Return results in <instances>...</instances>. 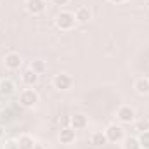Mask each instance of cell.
<instances>
[{
	"label": "cell",
	"mask_w": 149,
	"mask_h": 149,
	"mask_svg": "<svg viewBox=\"0 0 149 149\" xmlns=\"http://www.w3.org/2000/svg\"><path fill=\"white\" fill-rule=\"evenodd\" d=\"M47 7V2L45 0H26V10L33 16H38L45 10Z\"/></svg>",
	"instance_id": "obj_8"
},
{
	"label": "cell",
	"mask_w": 149,
	"mask_h": 149,
	"mask_svg": "<svg viewBox=\"0 0 149 149\" xmlns=\"http://www.w3.org/2000/svg\"><path fill=\"white\" fill-rule=\"evenodd\" d=\"M108 2H111V3H123V2H127V0H108Z\"/></svg>",
	"instance_id": "obj_23"
},
{
	"label": "cell",
	"mask_w": 149,
	"mask_h": 149,
	"mask_svg": "<svg viewBox=\"0 0 149 149\" xmlns=\"http://www.w3.org/2000/svg\"><path fill=\"white\" fill-rule=\"evenodd\" d=\"M59 141H61V144H66V146L73 144L74 141H76V130H74L73 127H64L59 132Z\"/></svg>",
	"instance_id": "obj_7"
},
{
	"label": "cell",
	"mask_w": 149,
	"mask_h": 149,
	"mask_svg": "<svg viewBox=\"0 0 149 149\" xmlns=\"http://www.w3.org/2000/svg\"><path fill=\"white\" fill-rule=\"evenodd\" d=\"M2 109H3V108H2V106H0V114H2Z\"/></svg>",
	"instance_id": "obj_25"
},
{
	"label": "cell",
	"mask_w": 149,
	"mask_h": 149,
	"mask_svg": "<svg viewBox=\"0 0 149 149\" xmlns=\"http://www.w3.org/2000/svg\"><path fill=\"white\" fill-rule=\"evenodd\" d=\"M74 19H76V23L85 24V23H88L92 19V10L88 7H78L76 12H74Z\"/></svg>",
	"instance_id": "obj_11"
},
{
	"label": "cell",
	"mask_w": 149,
	"mask_h": 149,
	"mask_svg": "<svg viewBox=\"0 0 149 149\" xmlns=\"http://www.w3.org/2000/svg\"><path fill=\"white\" fill-rule=\"evenodd\" d=\"M7 149H17V142H7Z\"/></svg>",
	"instance_id": "obj_22"
},
{
	"label": "cell",
	"mask_w": 149,
	"mask_h": 149,
	"mask_svg": "<svg viewBox=\"0 0 149 149\" xmlns=\"http://www.w3.org/2000/svg\"><path fill=\"white\" fill-rule=\"evenodd\" d=\"M38 78H40V74H37L31 68H26L23 71V74H21V80H23V83L26 87H35L38 83Z\"/></svg>",
	"instance_id": "obj_9"
},
{
	"label": "cell",
	"mask_w": 149,
	"mask_h": 149,
	"mask_svg": "<svg viewBox=\"0 0 149 149\" xmlns=\"http://www.w3.org/2000/svg\"><path fill=\"white\" fill-rule=\"evenodd\" d=\"M123 149H141L137 137H125L123 139Z\"/></svg>",
	"instance_id": "obj_17"
},
{
	"label": "cell",
	"mask_w": 149,
	"mask_h": 149,
	"mask_svg": "<svg viewBox=\"0 0 149 149\" xmlns=\"http://www.w3.org/2000/svg\"><path fill=\"white\" fill-rule=\"evenodd\" d=\"M2 139H3V127L0 125V141H2Z\"/></svg>",
	"instance_id": "obj_24"
},
{
	"label": "cell",
	"mask_w": 149,
	"mask_h": 149,
	"mask_svg": "<svg viewBox=\"0 0 149 149\" xmlns=\"http://www.w3.org/2000/svg\"><path fill=\"white\" fill-rule=\"evenodd\" d=\"M139 144H141V149H149V130L142 132L139 137Z\"/></svg>",
	"instance_id": "obj_18"
},
{
	"label": "cell",
	"mask_w": 149,
	"mask_h": 149,
	"mask_svg": "<svg viewBox=\"0 0 149 149\" xmlns=\"http://www.w3.org/2000/svg\"><path fill=\"white\" fill-rule=\"evenodd\" d=\"M14 90H16V85H14V81H12V80H9V78L0 80V95L9 97V95H12V94H14Z\"/></svg>",
	"instance_id": "obj_12"
},
{
	"label": "cell",
	"mask_w": 149,
	"mask_h": 149,
	"mask_svg": "<svg viewBox=\"0 0 149 149\" xmlns=\"http://www.w3.org/2000/svg\"><path fill=\"white\" fill-rule=\"evenodd\" d=\"M38 101H40V97H38V92L35 88H24V90H21V94H19V104L24 106V108H33V106H37Z\"/></svg>",
	"instance_id": "obj_2"
},
{
	"label": "cell",
	"mask_w": 149,
	"mask_h": 149,
	"mask_svg": "<svg viewBox=\"0 0 149 149\" xmlns=\"http://www.w3.org/2000/svg\"><path fill=\"white\" fill-rule=\"evenodd\" d=\"M90 144L95 146V148H101V146L108 144V137H106V134H104V132H94V134L90 135Z\"/></svg>",
	"instance_id": "obj_15"
},
{
	"label": "cell",
	"mask_w": 149,
	"mask_h": 149,
	"mask_svg": "<svg viewBox=\"0 0 149 149\" xmlns=\"http://www.w3.org/2000/svg\"><path fill=\"white\" fill-rule=\"evenodd\" d=\"M116 120H118L120 123H125V125L134 123V120H135V109L130 108V106H127V104L120 106V108L116 109Z\"/></svg>",
	"instance_id": "obj_4"
},
{
	"label": "cell",
	"mask_w": 149,
	"mask_h": 149,
	"mask_svg": "<svg viewBox=\"0 0 149 149\" xmlns=\"http://www.w3.org/2000/svg\"><path fill=\"white\" fill-rule=\"evenodd\" d=\"M52 3L54 5H59V7H64V5L70 3V0H52Z\"/></svg>",
	"instance_id": "obj_20"
},
{
	"label": "cell",
	"mask_w": 149,
	"mask_h": 149,
	"mask_svg": "<svg viewBox=\"0 0 149 149\" xmlns=\"http://www.w3.org/2000/svg\"><path fill=\"white\" fill-rule=\"evenodd\" d=\"M0 118H2V120H10V111H5V109H2Z\"/></svg>",
	"instance_id": "obj_21"
},
{
	"label": "cell",
	"mask_w": 149,
	"mask_h": 149,
	"mask_svg": "<svg viewBox=\"0 0 149 149\" xmlns=\"http://www.w3.org/2000/svg\"><path fill=\"white\" fill-rule=\"evenodd\" d=\"M17 149H35V139L31 137V135H28V134H23L17 141Z\"/></svg>",
	"instance_id": "obj_13"
},
{
	"label": "cell",
	"mask_w": 149,
	"mask_h": 149,
	"mask_svg": "<svg viewBox=\"0 0 149 149\" xmlns=\"http://www.w3.org/2000/svg\"><path fill=\"white\" fill-rule=\"evenodd\" d=\"M70 123H71V127H73L74 130H83V128H87L88 120H87L85 114H81V113H74L73 116H71V120H70Z\"/></svg>",
	"instance_id": "obj_10"
},
{
	"label": "cell",
	"mask_w": 149,
	"mask_h": 149,
	"mask_svg": "<svg viewBox=\"0 0 149 149\" xmlns=\"http://www.w3.org/2000/svg\"><path fill=\"white\" fill-rule=\"evenodd\" d=\"M104 134H106V137H108V142H121V141L125 139L123 128H121L120 125H116V123H111V125L104 130Z\"/></svg>",
	"instance_id": "obj_5"
},
{
	"label": "cell",
	"mask_w": 149,
	"mask_h": 149,
	"mask_svg": "<svg viewBox=\"0 0 149 149\" xmlns=\"http://www.w3.org/2000/svg\"><path fill=\"white\" fill-rule=\"evenodd\" d=\"M74 24H76L74 14L70 12V10H61V12L56 16V26H57L61 31H70V30H73Z\"/></svg>",
	"instance_id": "obj_1"
},
{
	"label": "cell",
	"mask_w": 149,
	"mask_h": 149,
	"mask_svg": "<svg viewBox=\"0 0 149 149\" xmlns=\"http://www.w3.org/2000/svg\"><path fill=\"white\" fill-rule=\"evenodd\" d=\"M30 68H31L37 74H42V73L47 71V64H45V61H42V59H35V61H31Z\"/></svg>",
	"instance_id": "obj_16"
},
{
	"label": "cell",
	"mask_w": 149,
	"mask_h": 149,
	"mask_svg": "<svg viewBox=\"0 0 149 149\" xmlns=\"http://www.w3.org/2000/svg\"><path fill=\"white\" fill-rule=\"evenodd\" d=\"M134 88H135L137 94H141V95H148L149 94V78H139V80H135Z\"/></svg>",
	"instance_id": "obj_14"
},
{
	"label": "cell",
	"mask_w": 149,
	"mask_h": 149,
	"mask_svg": "<svg viewBox=\"0 0 149 149\" xmlns=\"http://www.w3.org/2000/svg\"><path fill=\"white\" fill-rule=\"evenodd\" d=\"M134 128H135L139 134H142V132L149 130V120H141V121H137V123L134 125Z\"/></svg>",
	"instance_id": "obj_19"
},
{
	"label": "cell",
	"mask_w": 149,
	"mask_h": 149,
	"mask_svg": "<svg viewBox=\"0 0 149 149\" xmlns=\"http://www.w3.org/2000/svg\"><path fill=\"white\" fill-rule=\"evenodd\" d=\"M52 85H54L56 90L66 92V90L71 88V85H73V78H71V74H68V73H57L56 76H54V80H52Z\"/></svg>",
	"instance_id": "obj_3"
},
{
	"label": "cell",
	"mask_w": 149,
	"mask_h": 149,
	"mask_svg": "<svg viewBox=\"0 0 149 149\" xmlns=\"http://www.w3.org/2000/svg\"><path fill=\"white\" fill-rule=\"evenodd\" d=\"M3 64H5V68H7V70L16 71V70H19V68H21L23 59H21V56H19L17 52H9V54H5V57H3Z\"/></svg>",
	"instance_id": "obj_6"
}]
</instances>
